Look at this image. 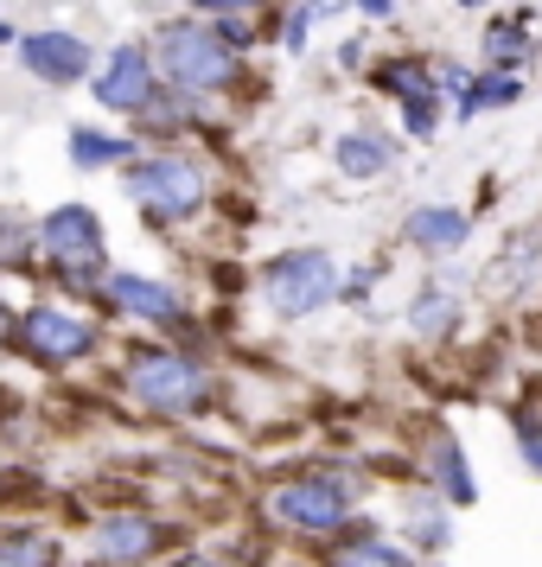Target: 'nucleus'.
<instances>
[{
  "instance_id": "9d476101",
  "label": "nucleus",
  "mask_w": 542,
  "mask_h": 567,
  "mask_svg": "<svg viewBox=\"0 0 542 567\" xmlns=\"http://www.w3.org/2000/svg\"><path fill=\"white\" fill-rule=\"evenodd\" d=\"M409 243H415V249H428V256H453V249L466 243V217H460V210H447V205L415 210V217H409Z\"/></svg>"
},
{
  "instance_id": "412c9836",
  "label": "nucleus",
  "mask_w": 542,
  "mask_h": 567,
  "mask_svg": "<svg viewBox=\"0 0 542 567\" xmlns=\"http://www.w3.org/2000/svg\"><path fill=\"white\" fill-rule=\"evenodd\" d=\"M434 128H440V103H434V90L409 96V134H434Z\"/></svg>"
},
{
  "instance_id": "20e7f679",
  "label": "nucleus",
  "mask_w": 542,
  "mask_h": 567,
  "mask_svg": "<svg viewBox=\"0 0 542 567\" xmlns=\"http://www.w3.org/2000/svg\"><path fill=\"white\" fill-rule=\"evenodd\" d=\"M129 389L141 402H154V409H185L192 395H198V370L173 351H141L129 363Z\"/></svg>"
},
{
  "instance_id": "ddd939ff",
  "label": "nucleus",
  "mask_w": 542,
  "mask_h": 567,
  "mask_svg": "<svg viewBox=\"0 0 542 567\" xmlns=\"http://www.w3.org/2000/svg\"><path fill=\"white\" fill-rule=\"evenodd\" d=\"M389 147L384 141H370V134H345L338 141V173H351V179H364V173H384Z\"/></svg>"
},
{
  "instance_id": "7ed1b4c3",
  "label": "nucleus",
  "mask_w": 542,
  "mask_h": 567,
  "mask_svg": "<svg viewBox=\"0 0 542 567\" xmlns=\"http://www.w3.org/2000/svg\"><path fill=\"white\" fill-rule=\"evenodd\" d=\"M129 192L141 198V205H154L160 217H185V210H198V198H205L198 173H192L185 159H173V154L129 166Z\"/></svg>"
},
{
  "instance_id": "6ab92c4d",
  "label": "nucleus",
  "mask_w": 542,
  "mask_h": 567,
  "mask_svg": "<svg viewBox=\"0 0 542 567\" xmlns=\"http://www.w3.org/2000/svg\"><path fill=\"white\" fill-rule=\"evenodd\" d=\"M0 567H52V542H39V536L7 542V548H0Z\"/></svg>"
},
{
  "instance_id": "a878e982",
  "label": "nucleus",
  "mask_w": 542,
  "mask_h": 567,
  "mask_svg": "<svg viewBox=\"0 0 542 567\" xmlns=\"http://www.w3.org/2000/svg\"><path fill=\"white\" fill-rule=\"evenodd\" d=\"M530 460H536V465H542V434H530Z\"/></svg>"
},
{
  "instance_id": "f257e3e1",
  "label": "nucleus",
  "mask_w": 542,
  "mask_h": 567,
  "mask_svg": "<svg viewBox=\"0 0 542 567\" xmlns=\"http://www.w3.org/2000/svg\"><path fill=\"white\" fill-rule=\"evenodd\" d=\"M160 71H166L173 90L205 96L217 83H231V45L205 27H173V32H160Z\"/></svg>"
},
{
  "instance_id": "f3484780",
  "label": "nucleus",
  "mask_w": 542,
  "mask_h": 567,
  "mask_svg": "<svg viewBox=\"0 0 542 567\" xmlns=\"http://www.w3.org/2000/svg\"><path fill=\"white\" fill-rule=\"evenodd\" d=\"M333 567H402V555L384 548V542H358V548H338Z\"/></svg>"
},
{
  "instance_id": "5701e85b",
  "label": "nucleus",
  "mask_w": 542,
  "mask_h": 567,
  "mask_svg": "<svg viewBox=\"0 0 542 567\" xmlns=\"http://www.w3.org/2000/svg\"><path fill=\"white\" fill-rule=\"evenodd\" d=\"M217 39H224V45H249V27H243V20H231V13H224V27H217Z\"/></svg>"
},
{
  "instance_id": "aec40b11",
  "label": "nucleus",
  "mask_w": 542,
  "mask_h": 567,
  "mask_svg": "<svg viewBox=\"0 0 542 567\" xmlns=\"http://www.w3.org/2000/svg\"><path fill=\"white\" fill-rule=\"evenodd\" d=\"M504 103H517V78H479L472 96H466V109H504Z\"/></svg>"
},
{
  "instance_id": "4be33fe9",
  "label": "nucleus",
  "mask_w": 542,
  "mask_h": 567,
  "mask_svg": "<svg viewBox=\"0 0 542 567\" xmlns=\"http://www.w3.org/2000/svg\"><path fill=\"white\" fill-rule=\"evenodd\" d=\"M523 52H530V45H523V32H517V27H498V32H491V58H498V64H517Z\"/></svg>"
},
{
  "instance_id": "f03ea898",
  "label": "nucleus",
  "mask_w": 542,
  "mask_h": 567,
  "mask_svg": "<svg viewBox=\"0 0 542 567\" xmlns=\"http://www.w3.org/2000/svg\"><path fill=\"white\" fill-rule=\"evenodd\" d=\"M338 287V268L319 249H300V256H282L268 268V300L282 319H307L313 307H326Z\"/></svg>"
},
{
  "instance_id": "a211bd4d",
  "label": "nucleus",
  "mask_w": 542,
  "mask_h": 567,
  "mask_svg": "<svg viewBox=\"0 0 542 567\" xmlns=\"http://www.w3.org/2000/svg\"><path fill=\"white\" fill-rule=\"evenodd\" d=\"M384 90H389V96H402V103H409V96H421V90H434V83H428V71H421V64H384Z\"/></svg>"
},
{
  "instance_id": "bb28decb",
  "label": "nucleus",
  "mask_w": 542,
  "mask_h": 567,
  "mask_svg": "<svg viewBox=\"0 0 542 567\" xmlns=\"http://www.w3.org/2000/svg\"><path fill=\"white\" fill-rule=\"evenodd\" d=\"M180 567H211V561H205V555H185V561H180Z\"/></svg>"
},
{
  "instance_id": "b1692460",
  "label": "nucleus",
  "mask_w": 542,
  "mask_h": 567,
  "mask_svg": "<svg viewBox=\"0 0 542 567\" xmlns=\"http://www.w3.org/2000/svg\"><path fill=\"white\" fill-rule=\"evenodd\" d=\"M192 7H205V13H249L256 0H192Z\"/></svg>"
},
{
  "instance_id": "423d86ee",
  "label": "nucleus",
  "mask_w": 542,
  "mask_h": 567,
  "mask_svg": "<svg viewBox=\"0 0 542 567\" xmlns=\"http://www.w3.org/2000/svg\"><path fill=\"white\" fill-rule=\"evenodd\" d=\"M20 351H32L45 363H71L78 351H90V326L64 319V312H27L20 319Z\"/></svg>"
},
{
  "instance_id": "9b49d317",
  "label": "nucleus",
  "mask_w": 542,
  "mask_h": 567,
  "mask_svg": "<svg viewBox=\"0 0 542 567\" xmlns=\"http://www.w3.org/2000/svg\"><path fill=\"white\" fill-rule=\"evenodd\" d=\"M109 293H115V307L141 312V319H180V293L160 281H141V275H115L109 281Z\"/></svg>"
},
{
  "instance_id": "6e6552de",
  "label": "nucleus",
  "mask_w": 542,
  "mask_h": 567,
  "mask_svg": "<svg viewBox=\"0 0 542 567\" xmlns=\"http://www.w3.org/2000/svg\"><path fill=\"white\" fill-rule=\"evenodd\" d=\"M45 243H52L71 268H96V256H103V230H96V217L83 205L52 210V217H45Z\"/></svg>"
},
{
  "instance_id": "2eb2a0df",
  "label": "nucleus",
  "mask_w": 542,
  "mask_h": 567,
  "mask_svg": "<svg viewBox=\"0 0 542 567\" xmlns=\"http://www.w3.org/2000/svg\"><path fill=\"white\" fill-rule=\"evenodd\" d=\"M71 159H78V166H109V159H129V141L96 134V128H78L71 134Z\"/></svg>"
},
{
  "instance_id": "39448f33",
  "label": "nucleus",
  "mask_w": 542,
  "mask_h": 567,
  "mask_svg": "<svg viewBox=\"0 0 542 567\" xmlns=\"http://www.w3.org/2000/svg\"><path fill=\"white\" fill-rule=\"evenodd\" d=\"M20 58H27L32 78H45V83H78L90 71V45H83L78 32H27Z\"/></svg>"
},
{
  "instance_id": "4468645a",
  "label": "nucleus",
  "mask_w": 542,
  "mask_h": 567,
  "mask_svg": "<svg viewBox=\"0 0 542 567\" xmlns=\"http://www.w3.org/2000/svg\"><path fill=\"white\" fill-rule=\"evenodd\" d=\"M415 332L421 338H434V332H447V326H453V293H447V287H421V300H415Z\"/></svg>"
},
{
  "instance_id": "0eeeda50",
  "label": "nucleus",
  "mask_w": 542,
  "mask_h": 567,
  "mask_svg": "<svg viewBox=\"0 0 542 567\" xmlns=\"http://www.w3.org/2000/svg\"><path fill=\"white\" fill-rule=\"evenodd\" d=\"M147 90H154V58L141 52V45H122V52L103 64V78H96V103L103 109H141Z\"/></svg>"
},
{
  "instance_id": "f8f14e48",
  "label": "nucleus",
  "mask_w": 542,
  "mask_h": 567,
  "mask_svg": "<svg viewBox=\"0 0 542 567\" xmlns=\"http://www.w3.org/2000/svg\"><path fill=\"white\" fill-rule=\"evenodd\" d=\"M103 555L109 561H141L147 548H154V523L147 516H115V523H103Z\"/></svg>"
},
{
  "instance_id": "c85d7f7f",
  "label": "nucleus",
  "mask_w": 542,
  "mask_h": 567,
  "mask_svg": "<svg viewBox=\"0 0 542 567\" xmlns=\"http://www.w3.org/2000/svg\"><path fill=\"white\" fill-rule=\"evenodd\" d=\"M0 39H13V32H7V27H0Z\"/></svg>"
},
{
  "instance_id": "393cba45",
  "label": "nucleus",
  "mask_w": 542,
  "mask_h": 567,
  "mask_svg": "<svg viewBox=\"0 0 542 567\" xmlns=\"http://www.w3.org/2000/svg\"><path fill=\"white\" fill-rule=\"evenodd\" d=\"M364 13H370V20H384V13H396V0H358Z\"/></svg>"
},
{
  "instance_id": "cd10ccee",
  "label": "nucleus",
  "mask_w": 542,
  "mask_h": 567,
  "mask_svg": "<svg viewBox=\"0 0 542 567\" xmlns=\"http://www.w3.org/2000/svg\"><path fill=\"white\" fill-rule=\"evenodd\" d=\"M460 7H485V0H460Z\"/></svg>"
},
{
  "instance_id": "1a4fd4ad",
  "label": "nucleus",
  "mask_w": 542,
  "mask_h": 567,
  "mask_svg": "<svg viewBox=\"0 0 542 567\" xmlns=\"http://www.w3.org/2000/svg\"><path fill=\"white\" fill-rule=\"evenodd\" d=\"M275 516L300 523V529H338L345 497H338V485H282L275 491Z\"/></svg>"
},
{
  "instance_id": "dca6fc26",
  "label": "nucleus",
  "mask_w": 542,
  "mask_h": 567,
  "mask_svg": "<svg viewBox=\"0 0 542 567\" xmlns=\"http://www.w3.org/2000/svg\"><path fill=\"white\" fill-rule=\"evenodd\" d=\"M434 472H440V491H447L453 504H472V478H466L460 446H453V440H434Z\"/></svg>"
}]
</instances>
